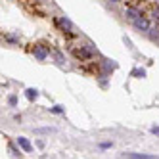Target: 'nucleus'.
Listing matches in <instances>:
<instances>
[{"label":"nucleus","mask_w":159,"mask_h":159,"mask_svg":"<svg viewBox=\"0 0 159 159\" xmlns=\"http://www.w3.org/2000/svg\"><path fill=\"white\" fill-rule=\"evenodd\" d=\"M125 16H127L130 21H134V19L142 17L144 14H142V8H140V6H129L127 10H125Z\"/></svg>","instance_id":"nucleus-4"},{"label":"nucleus","mask_w":159,"mask_h":159,"mask_svg":"<svg viewBox=\"0 0 159 159\" xmlns=\"http://www.w3.org/2000/svg\"><path fill=\"white\" fill-rule=\"evenodd\" d=\"M50 111L56 113V115H60V113H63V107L61 106H54V107H50Z\"/></svg>","instance_id":"nucleus-10"},{"label":"nucleus","mask_w":159,"mask_h":159,"mask_svg":"<svg viewBox=\"0 0 159 159\" xmlns=\"http://www.w3.org/2000/svg\"><path fill=\"white\" fill-rule=\"evenodd\" d=\"M132 75H134V77H146V71H144V69H134Z\"/></svg>","instance_id":"nucleus-11"},{"label":"nucleus","mask_w":159,"mask_h":159,"mask_svg":"<svg viewBox=\"0 0 159 159\" xmlns=\"http://www.w3.org/2000/svg\"><path fill=\"white\" fill-rule=\"evenodd\" d=\"M127 157H130V159H152L153 155H148V153H127Z\"/></svg>","instance_id":"nucleus-8"},{"label":"nucleus","mask_w":159,"mask_h":159,"mask_svg":"<svg viewBox=\"0 0 159 159\" xmlns=\"http://www.w3.org/2000/svg\"><path fill=\"white\" fill-rule=\"evenodd\" d=\"M56 25H58L63 33H71V29H73V23L67 17H58L56 19Z\"/></svg>","instance_id":"nucleus-5"},{"label":"nucleus","mask_w":159,"mask_h":159,"mask_svg":"<svg viewBox=\"0 0 159 159\" xmlns=\"http://www.w3.org/2000/svg\"><path fill=\"white\" fill-rule=\"evenodd\" d=\"M107 2H111V4H117V2H121V0H107Z\"/></svg>","instance_id":"nucleus-17"},{"label":"nucleus","mask_w":159,"mask_h":159,"mask_svg":"<svg viewBox=\"0 0 159 159\" xmlns=\"http://www.w3.org/2000/svg\"><path fill=\"white\" fill-rule=\"evenodd\" d=\"M8 102H10V106H16V104H17V98H16V96H10Z\"/></svg>","instance_id":"nucleus-13"},{"label":"nucleus","mask_w":159,"mask_h":159,"mask_svg":"<svg viewBox=\"0 0 159 159\" xmlns=\"http://www.w3.org/2000/svg\"><path fill=\"white\" fill-rule=\"evenodd\" d=\"M37 134H44V132H52V129H37Z\"/></svg>","instance_id":"nucleus-12"},{"label":"nucleus","mask_w":159,"mask_h":159,"mask_svg":"<svg viewBox=\"0 0 159 159\" xmlns=\"http://www.w3.org/2000/svg\"><path fill=\"white\" fill-rule=\"evenodd\" d=\"M102 150H107V148H111V142H104V144H100Z\"/></svg>","instance_id":"nucleus-15"},{"label":"nucleus","mask_w":159,"mask_h":159,"mask_svg":"<svg viewBox=\"0 0 159 159\" xmlns=\"http://www.w3.org/2000/svg\"><path fill=\"white\" fill-rule=\"evenodd\" d=\"M6 40H8V42H12V44H17V42H19L16 37H6Z\"/></svg>","instance_id":"nucleus-14"},{"label":"nucleus","mask_w":159,"mask_h":159,"mask_svg":"<svg viewBox=\"0 0 159 159\" xmlns=\"http://www.w3.org/2000/svg\"><path fill=\"white\" fill-rule=\"evenodd\" d=\"M48 48H44L42 44H35L33 46V56H35V60H39V61H46L48 60Z\"/></svg>","instance_id":"nucleus-3"},{"label":"nucleus","mask_w":159,"mask_h":159,"mask_svg":"<svg viewBox=\"0 0 159 159\" xmlns=\"http://www.w3.org/2000/svg\"><path fill=\"white\" fill-rule=\"evenodd\" d=\"M25 96H27V100H37L39 98V90H35V88H27L25 90Z\"/></svg>","instance_id":"nucleus-7"},{"label":"nucleus","mask_w":159,"mask_h":159,"mask_svg":"<svg viewBox=\"0 0 159 159\" xmlns=\"http://www.w3.org/2000/svg\"><path fill=\"white\" fill-rule=\"evenodd\" d=\"M73 56H75L77 60H81V61L90 60L94 56V46H79V48H73Z\"/></svg>","instance_id":"nucleus-1"},{"label":"nucleus","mask_w":159,"mask_h":159,"mask_svg":"<svg viewBox=\"0 0 159 159\" xmlns=\"http://www.w3.org/2000/svg\"><path fill=\"white\" fill-rule=\"evenodd\" d=\"M132 25H134V29L136 31H140V33H150V29H152V23H150V19L148 17H138V19H134L132 21Z\"/></svg>","instance_id":"nucleus-2"},{"label":"nucleus","mask_w":159,"mask_h":159,"mask_svg":"<svg viewBox=\"0 0 159 159\" xmlns=\"http://www.w3.org/2000/svg\"><path fill=\"white\" fill-rule=\"evenodd\" d=\"M54 58H56V61H58V63H65V58H63V54H61V52H58V50L54 52Z\"/></svg>","instance_id":"nucleus-9"},{"label":"nucleus","mask_w":159,"mask_h":159,"mask_svg":"<svg viewBox=\"0 0 159 159\" xmlns=\"http://www.w3.org/2000/svg\"><path fill=\"white\" fill-rule=\"evenodd\" d=\"M152 132H153V134H157V136H159V127H153V129H152Z\"/></svg>","instance_id":"nucleus-16"},{"label":"nucleus","mask_w":159,"mask_h":159,"mask_svg":"<svg viewBox=\"0 0 159 159\" xmlns=\"http://www.w3.org/2000/svg\"><path fill=\"white\" fill-rule=\"evenodd\" d=\"M17 146L21 148V150H23V152H33V146H31V142L25 138V136H19V138H17Z\"/></svg>","instance_id":"nucleus-6"}]
</instances>
